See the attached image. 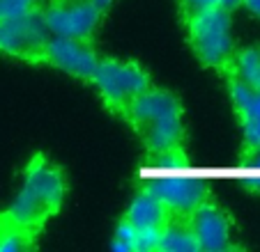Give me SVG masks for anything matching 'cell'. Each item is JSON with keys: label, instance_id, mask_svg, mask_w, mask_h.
<instances>
[{"label": "cell", "instance_id": "277c9868", "mask_svg": "<svg viewBox=\"0 0 260 252\" xmlns=\"http://www.w3.org/2000/svg\"><path fill=\"white\" fill-rule=\"evenodd\" d=\"M184 30H187L189 46L203 67L216 69V71L226 67L235 51L231 12L226 7H214L184 21Z\"/></svg>", "mask_w": 260, "mask_h": 252}, {"label": "cell", "instance_id": "5b68a950", "mask_svg": "<svg viewBox=\"0 0 260 252\" xmlns=\"http://www.w3.org/2000/svg\"><path fill=\"white\" fill-rule=\"evenodd\" d=\"M49 37L51 32L46 30L42 7L16 19L0 21V53L25 64H42Z\"/></svg>", "mask_w": 260, "mask_h": 252}, {"label": "cell", "instance_id": "ac0fdd59", "mask_svg": "<svg viewBox=\"0 0 260 252\" xmlns=\"http://www.w3.org/2000/svg\"><path fill=\"white\" fill-rule=\"evenodd\" d=\"M242 156V163L251 165L253 170H260V145L253 147L251 151H246V154H240Z\"/></svg>", "mask_w": 260, "mask_h": 252}, {"label": "cell", "instance_id": "7a4b0ae2", "mask_svg": "<svg viewBox=\"0 0 260 252\" xmlns=\"http://www.w3.org/2000/svg\"><path fill=\"white\" fill-rule=\"evenodd\" d=\"M67 197V177L60 165L51 163L44 154H35L23 170V186L10 211L35 227L37 232L62 208Z\"/></svg>", "mask_w": 260, "mask_h": 252}, {"label": "cell", "instance_id": "d6986e66", "mask_svg": "<svg viewBox=\"0 0 260 252\" xmlns=\"http://www.w3.org/2000/svg\"><path fill=\"white\" fill-rule=\"evenodd\" d=\"M242 5H244L253 16L260 19V0H242Z\"/></svg>", "mask_w": 260, "mask_h": 252}, {"label": "cell", "instance_id": "ffe728a7", "mask_svg": "<svg viewBox=\"0 0 260 252\" xmlns=\"http://www.w3.org/2000/svg\"><path fill=\"white\" fill-rule=\"evenodd\" d=\"M242 5V0H221V7H226L228 12H233V10H237V7Z\"/></svg>", "mask_w": 260, "mask_h": 252}, {"label": "cell", "instance_id": "7402d4cb", "mask_svg": "<svg viewBox=\"0 0 260 252\" xmlns=\"http://www.w3.org/2000/svg\"><path fill=\"white\" fill-rule=\"evenodd\" d=\"M44 3H46V0H37V5H40V7H42V5H44Z\"/></svg>", "mask_w": 260, "mask_h": 252}, {"label": "cell", "instance_id": "8fae6325", "mask_svg": "<svg viewBox=\"0 0 260 252\" xmlns=\"http://www.w3.org/2000/svg\"><path fill=\"white\" fill-rule=\"evenodd\" d=\"M171 218V211L145 186H138L134 199L122 214V220H127L129 225H134L138 229H161Z\"/></svg>", "mask_w": 260, "mask_h": 252}, {"label": "cell", "instance_id": "52a82bcc", "mask_svg": "<svg viewBox=\"0 0 260 252\" xmlns=\"http://www.w3.org/2000/svg\"><path fill=\"white\" fill-rule=\"evenodd\" d=\"M141 186H145L154 197H159V202L171 211V216H180V218H189L193 208H198L205 199L212 197L205 179L177 175V172L147 177Z\"/></svg>", "mask_w": 260, "mask_h": 252}, {"label": "cell", "instance_id": "7c38bea8", "mask_svg": "<svg viewBox=\"0 0 260 252\" xmlns=\"http://www.w3.org/2000/svg\"><path fill=\"white\" fill-rule=\"evenodd\" d=\"M40 234L28 223L16 218L10 208L0 211V252H28L40 243Z\"/></svg>", "mask_w": 260, "mask_h": 252}, {"label": "cell", "instance_id": "44dd1931", "mask_svg": "<svg viewBox=\"0 0 260 252\" xmlns=\"http://www.w3.org/2000/svg\"><path fill=\"white\" fill-rule=\"evenodd\" d=\"M92 3H94V5H97V7H102V10H104V12H106V10H108V7L113 5V0H92Z\"/></svg>", "mask_w": 260, "mask_h": 252}, {"label": "cell", "instance_id": "6da1fadb", "mask_svg": "<svg viewBox=\"0 0 260 252\" xmlns=\"http://www.w3.org/2000/svg\"><path fill=\"white\" fill-rule=\"evenodd\" d=\"M124 121L134 129L150 165L187 163V133L182 121V101L177 94L164 88H150L132 103Z\"/></svg>", "mask_w": 260, "mask_h": 252}, {"label": "cell", "instance_id": "4fadbf2b", "mask_svg": "<svg viewBox=\"0 0 260 252\" xmlns=\"http://www.w3.org/2000/svg\"><path fill=\"white\" fill-rule=\"evenodd\" d=\"M161 229H138L120 218L115 225L111 247L118 252H157Z\"/></svg>", "mask_w": 260, "mask_h": 252}, {"label": "cell", "instance_id": "30bf717a", "mask_svg": "<svg viewBox=\"0 0 260 252\" xmlns=\"http://www.w3.org/2000/svg\"><path fill=\"white\" fill-rule=\"evenodd\" d=\"M228 88L233 110L242 131V154L260 145V90L237 78L233 71H221Z\"/></svg>", "mask_w": 260, "mask_h": 252}, {"label": "cell", "instance_id": "9a60e30c", "mask_svg": "<svg viewBox=\"0 0 260 252\" xmlns=\"http://www.w3.org/2000/svg\"><path fill=\"white\" fill-rule=\"evenodd\" d=\"M221 71H233L237 78L249 82L251 88L260 90V44L235 49L228 64Z\"/></svg>", "mask_w": 260, "mask_h": 252}, {"label": "cell", "instance_id": "5bb4252c", "mask_svg": "<svg viewBox=\"0 0 260 252\" xmlns=\"http://www.w3.org/2000/svg\"><path fill=\"white\" fill-rule=\"evenodd\" d=\"M157 252H201L187 218L173 216V218L164 225Z\"/></svg>", "mask_w": 260, "mask_h": 252}, {"label": "cell", "instance_id": "8992f818", "mask_svg": "<svg viewBox=\"0 0 260 252\" xmlns=\"http://www.w3.org/2000/svg\"><path fill=\"white\" fill-rule=\"evenodd\" d=\"M104 14L92 0H46L42 5L46 30L53 37L94 39Z\"/></svg>", "mask_w": 260, "mask_h": 252}, {"label": "cell", "instance_id": "2e32d148", "mask_svg": "<svg viewBox=\"0 0 260 252\" xmlns=\"http://www.w3.org/2000/svg\"><path fill=\"white\" fill-rule=\"evenodd\" d=\"M214 7H221V0H177V12H180L182 23L203 12L214 10Z\"/></svg>", "mask_w": 260, "mask_h": 252}, {"label": "cell", "instance_id": "9c48e42d", "mask_svg": "<svg viewBox=\"0 0 260 252\" xmlns=\"http://www.w3.org/2000/svg\"><path fill=\"white\" fill-rule=\"evenodd\" d=\"M187 223L201 252H228L240 247L235 243V220L212 197L193 208Z\"/></svg>", "mask_w": 260, "mask_h": 252}, {"label": "cell", "instance_id": "3957f363", "mask_svg": "<svg viewBox=\"0 0 260 252\" xmlns=\"http://www.w3.org/2000/svg\"><path fill=\"white\" fill-rule=\"evenodd\" d=\"M90 85L99 92L106 110L124 119L132 103L145 90L152 88V80H150V73L143 69V64L134 60L102 58Z\"/></svg>", "mask_w": 260, "mask_h": 252}, {"label": "cell", "instance_id": "e0dca14e", "mask_svg": "<svg viewBox=\"0 0 260 252\" xmlns=\"http://www.w3.org/2000/svg\"><path fill=\"white\" fill-rule=\"evenodd\" d=\"M37 0H0V21H10L37 10Z\"/></svg>", "mask_w": 260, "mask_h": 252}, {"label": "cell", "instance_id": "ba28073f", "mask_svg": "<svg viewBox=\"0 0 260 252\" xmlns=\"http://www.w3.org/2000/svg\"><path fill=\"white\" fill-rule=\"evenodd\" d=\"M99 55L94 51V39H72V37H53L42 53V64L64 71L67 76L81 82H92L94 71L99 64Z\"/></svg>", "mask_w": 260, "mask_h": 252}]
</instances>
